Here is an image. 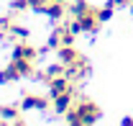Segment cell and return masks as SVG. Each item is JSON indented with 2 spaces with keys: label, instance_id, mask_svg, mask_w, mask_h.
<instances>
[{
  "label": "cell",
  "instance_id": "1",
  "mask_svg": "<svg viewBox=\"0 0 133 126\" xmlns=\"http://www.w3.org/2000/svg\"><path fill=\"white\" fill-rule=\"evenodd\" d=\"M74 111L79 113V118H82V124H95L100 118V108L92 103V100H87V98H82L77 106H74Z\"/></svg>",
  "mask_w": 133,
  "mask_h": 126
},
{
  "label": "cell",
  "instance_id": "2",
  "mask_svg": "<svg viewBox=\"0 0 133 126\" xmlns=\"http://www.w3.org/2000/svg\"><path fill=\"white\" fill-rule=\"evenodd\" d=\"M49 88H51L49 98L54 100L59 93H64V90H72V80L66 77V75H56V77H51V80H49Z\"/></svg>",
  "mask_w": 133,
  "mask_h": 126
},
{
  "label": "cell",
  "instance_id": "3",
  "mask_svg": "<svg viewBox=\"0 0 133 126\" xmlns=\"http://www.w3.org/2000/svg\"><path fill=\"white\" fill-rule=\"evenodd\" d=\"M21 106H23V111H44V108H49V100L44 95H26Z\"/></svg>",
  "mask_w": 133,
  "mask_h": 126
},
{
  "label": "cell",
  "instance_id": "4",
  "mask_svg": "<svg viewBox=\"0 0 133 126\" xmlns=\"http://www.w3.org/2000/svg\"><path fill=\"white\" fill-rule=\"evenodd\" d=\"M36 54H38V51H36V49L33 47H28V44H26V41H21V44H16V49H13V59H36Z\"/></svg>",
  "mask_w": 133,
  "mask_h": 126
},
{
  "label": "cell",
  "instance_id": "5",
  "mask_svg": "<svg viewBox=\"0 0 133 126\" xmlns=\"http://www.w3.org/2000/svg\"><path fill=\"white\" fill-rule=\"evenodd\" d=\"M69 108H72V90H64V93H59L54 98V111L56 113H66Z\"/></svg>",
  "mask_w": 133,
  "mask_h": 126
},
{
  "label": "cell",
  "instance_id": "6",
  "mask_svg": "<svg viewBox=\"0 0 133 126\" xmlns=\"http://www.w3.org/2000/svg\"><path fill=\"white\" fill-rule=\"evenodd\" d=\"M82 57L72 49V44H62L59 47V62H64V64H74V62H79Z\"/></svg>",
  "mask_w": 133,
  "mask_h": 126
},
{
  "label": "cell",
  "instance_id": "7",
  "mask_svg": "<svg viewBox=\"0 0 133 126\" xmlns=\"http://www.w3.org/2000/svg\"><path fill=\"white\" fill-rule=\"evenodd\" d=\"M64 13H66V3H54V0H49V5H46V16H49L51 21H59Z\"/></svg>",
  "mask_w": 133,
  "mask_h": 126
},
{
  "label": "cell",
  "instance_id": "8",
  "mask_svg": "<svg viewBox=\"0 0 133 126\" xmlns=\"http://www.w3.org/2000/svg\"><path fill=\"white\" fill-rule=\"evenodd\" d=\"M0 116L8 118V121H13V124H23V118L18 116V108H13V106H3L0 108Z\"/></svg>",
  "mask_w": 133,
  "mask_h": 126
},
{
  "label": "cell",
  "instance_id": "9",
  "mask_svg": "<svg viewBox=\"0 0 133 126\" xmlns=\"http://www.w3.org/2000/svg\"><path fill=\"white\" fill-rule=\"evenodd\" d=\"M13 67L18 70V75H21V77H23V75L28 77V75L33 72V67H31V59H13Z\"/></svg>",
  "mask_w": 133,
  "mask_h": 126
},
{
  "label": "cell",
  "instance_id": "10",
  "mask_svg": "<svg viewBox=\"0 0 133 126\" xmlns=\"http://www.w3.org/2000/svg\"><path fill=\"white\" fill-rule=\"evenodd\" d=\"M113 8H115V3H113V0H108V3H105L102 8H97V18H100V23H102V21H110V18H113Z\"/></svg>",
  "mask_w": 133,
  "mask_h": 126
},
{
  "label": "cell",
  "instance_id": "11",
  "mask_svg": "<svg viewBox=\"0 0 133 126\" xmlns=\"http://www.w3.org/2000/svg\"><path fill=\"white\" fill-rule=\"evenodd\" d=\"M69 10H72V16H74V18H79L82 13H87V10H92V8H90V5H87L84 0H77V3H74V5L69 8Z\"/></svg>",
  "mask_w": 133,
  "mask_h": 126
},
{
  "label": "cell",
  "instance_id": "12",
  "mask_svg": "<svg viewBox=\"0 0 133 126\" xmlns=\"http://www.w3.org/2000/svg\"><path fill=\"white\" fill-rule=\"evenodd\" d=\"M16 77H21V75H18V70L13 67V64H10L8 70H3V72H0V82H10V80H16Z\"/></svg>",
  "mask_w": 133,
  "mask_h": 126
},
{
  "label": "cell",
  "instance_id": "13",
  "mask_svg": "<svg viewBox=\"0 0 133 126\" xmlns=\"http://www.w3.org/2000/svg\"><path fill=\"white\" fill-rule=\"evenodd\" d=\"M64 70H66V64H64V62H62V64H54V67H49V70H46V80L56 77V75H64Z\"/></svg>",
  "mask_w": 133,
  "mask_h": 126
},
{
  "label": "cell",
  "instance_id": "14",
  "mask_svg": "<svg viewBox=\"0 0 133 126\" xmlns=\"http://www.w3.org/2000/svg\"><path fill=\"white\" fill-rule=\"evenodd\" d=\"M62 33L64 28H54V33L49 36V47H62Z\"/></svg>",
  "mask_w": 133,
  "mask_h": 126
},
{
  "label": "cell",
  "instance_id": "15",
  "mask_svg": "<svg viewBox=\"0 0 133 126\" xmlns=\"http://www.w3.org/2000/svg\"><path fill=\"white\" fill-rule=\"evenodd\" d=\"M10 33H16L18 39H28V28H23V26H13Z\"/></svg>",
  "mask_w": 133,
  "mask_h": 126
},
{
  "label": "cell",
  "instance_id": "16",
  "mask_svg": "<svg viewBox=\"0 0 133 126\" xmlns=\"http://www.w3.org/2000/svg\"><path fill=\"white\" fill-rule=\"evenodd\" d=\"M13 8H16V10H23V8H31V5H28V0H16Z\"/></svg>",
  "mask_w": 133,
  "mask_h": 126
},
{
  "label": "cell",
  "instance_id": "17",
  "mask_svg": "<svg viewBox=\"0 0 133 126\" xmlns=\"http://www.w3.org/2000/svg\"><path fill=\"white\" fill-rule=\"evenodd\" d=\"M54 3H66V0H54Z\"/></svg>",
  "mask_w": 133,
  "mask_h": 126
},
{
  "label": "cell",
  "instance_id": "18",
  "mask_svg": "<svg viewBox=\"0 0 133 126\" xmlns=\"http://www.w3.org/2000/svg\"><path fill=\"white\" fill-rule=\"evenodd\" d=\"M128 3H133V0H128Z\"/></svg>",
  "mask_w": 133,
  "mask_h": 126
},
{
  "label": "cell",
  "instance_id": "19",
  "mask_svg": "<svg viewBox=\"0 0 133 126\" xmlns=\"http://www.w3.org/2000/svg\"><path fill=\"white\" fill-rule=\"evenodd\" d=\"M46 3H49V0H46Z\"/></svg>",
  "mask_w": 133,
  "mask_h": 126
}]
</instances>
